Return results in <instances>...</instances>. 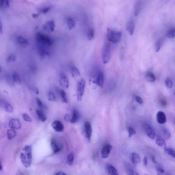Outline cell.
I'll list each match as a JSON object with an SVG mask.
<instances>
[{
  "instance_id": "obj_1",
  "label": "cell",
  "mask_w": 175,
  "mask_h": 175,
  "mask_svg": "<svg viewBox=\"0 0 175 175\" xmlns=\"http://www.w3.org/2000/svg\"><path fill=\"white\" fill-rule=\"evenodd\" d=\"M23 150L24 153L21 154V160L24 166L29 167L31 165L32 161L31 147L29 145L25 146Z\"/></svg>"
},
{
  "instance_id": "obj_2",
  "label": "cell",
  "mask_w": 175,
  "mask_h": 175,
  "mask_svg": "<svg viewBox=\"0 0 175 175\" xmlns=\"http://www.w3.org/2000/svg\"><path fill=\"white\" fill-rule=\"evenodd\" d=\"M122 34L120 32L108 28L107 30V39L108 41L113 44L119 42L121 39Z\"/></svg>"
},
{
  "instance_id": "obj_3",
  "label": "cell",
  "mask_w": 175,
  "mask_h": 175,
  "mask_svg": "<svg viewBox=\"0 0 175 175\" xmlns=\"http://www.w3.org/2000/svg\"><path fill=\"white\" fill-rule=\"evenodd\" d=\"M111 56V48L110 45L106 43L103 47L101 52L102 62L104 64H107L110 61Z\"/></svg>"
},
{
  "instance_id": "obj_4",
  "label": "cell",
  "mask_w": 175,
  "mask_h": 175,
  "mask_svg": "<svg viewBox=\"0 0 175 175\" xmlns=\"http://www.w3.org/2000/svg\"><path fill=\"white\" fill-rule=\"evenodd\" d=\"M36 40L39 44L50 46L52 44V41L50 37L46 35L38 32L36 34Z\"/></svg>"
},
{
  "instance_id": "obj_5",
  "label": "cell",
  "mask_w": 175,
  "mask_h": 175,
  "mask_svg": "<svg viewBox=\"0 0 175 175\" xmlns=\"http://www.w3.org/2000/svg\"><path fill=\"white\" fill-rule=\"evenodd\" d=\"M85 85V81L84 79H81L78 83L77 89V99L78 101H81L84 93Z\"/></svg>"
},
{
  "instance_id": "obj_6",
  "label": "cell",
  "mask_w": 175,
  "mask_h": 175,
  "mask_svg": "<svg viewBox=\"0 0 175 175\" xmlns=\"http://www.w3.org/2000/svg\"><path fill=\"white\" fill-rule=\"evenodd\" d=\"M55 26V23L54 21H49L43 25L42 29L43 31L45 32L51 33L54 31Z\"/></svg>"
},
{
  "instance_id": "obj_7",
  "label": "cell",
  "mask_w": 175,
  "mask_h": 175,
  "mask_svg": "<svg viewBox=\"0 0 175 175\" xmlns=\"http://www.w3.org/2000/svg\"><path fill=\"white\" fill-rule=\"evenodd\" d=\"M84 131L86 139L88 141H90L92 135V128L91 124L89 121H86L84 123Z\"/></svg>"
},
{
  "instance_id": "obj_8",
  "label": "cell",
  "mask_w": 175,
  "mask_h": 175,
  "mask_svg": "<svg viewBox=\"0 0 175 175\" xmlns=\"http://www.w3.org/2000/svg\"><path fill=\"white\" fill-rule=\"evenodd\" d=\"M9 126L13 129H19L21 128V124L18 118H14L10 119Z\"/></svg>"
},
{
  "instance_id": "obj_9",
  "label": "cell",
  "mask_w": 175,
  "mask_h": 175,
  "mask_svg": "<svg viewBox=\"0 0 175 175\" xmlns=\"http://www.w3.org/2000/svg\"><path fill=\"white\" fill-rule=\"evenodd\" d=\"M112 148V146L109 144L104 146L101 150L102 157L103 158H108L111 153Z\"/></svg>"
},
{
  "instance_id": "obj_10",
  "label": "cell",
  "mask_w": 175,
  "mask_h": 175,
  "mask_svg": "<svg viewBox=\"0 0 175 175\" xmlns=\"http://www.w3.org/2000/svg\"><path fill=\"white\" fill-rule=\"evenodd\" d=\"M52 126L54 130L57 132H61L64 129V125L61 121L55 120L53 122Z\"/></svg>"
},
{
  "instance_id": "obj_11",
  "label": "cell",
  "mask_w": 175,
  "mask_h": 175,
  "mask_svg": "<svg viewBox=\"0 0 175 175\" xmlns=\"http://www.w3.org/2000/svg\"><path fill=\"white\" fill-rule=\"evenodd\" d=\"M145 131L148 137L151 139H154L156 136V134L153 128L148 124H145Z\"/></svg>"
},
{
  "instance_id": "obj_12",
  "label": "cell",
  "mask_w": 175,
  "mask_h": 175,
  "mask_svg": "<svg viewBox=\"0 0 175 175\" xmlns=\"http://www.w3.org/2000/svg\"><path fill=\"white\" fill-rule=\"evenodd\" d=\"M157 121L160 124H164L166 123V118L165 113L162 111L158 112L156 115Z\"/></svg>"
},
{
  "instance_id": "obj_13",
  "label": "cell",
  "mask_w": 175,
  "mask_h": 175,
  "mask_svg": "<svg viewBox=\"0 0 175 175\" xmlns=\"http://www.w3.org/2000/svg\"><path fill=\"white\" fill-rule=\"evenodd\" d=\"M126 29L130 35L132 36L134 33L135 29V24L133 21L130 20L128 22L127 24Z\"/></svg>"
},
{
  "instance_id": "obj_14",
  "label": "cell",
  "mask_w": 175,
  "mask_h": 175,
  "mask_svg": "<svg viewBox=\"0 0 175 175\" xmlns=\"http://www.w3.org/2000/svg\"><path fill=\"white\" fill-rule=\"evenodd\" d=\"M60 84L62 87L65 88H68L69 86V82L67 77L65 75L61 76L60 80Z\"/></svg>"
},
{
  "instance_id": "obj_15",
  "label": "cell",
  "mask_w": 175,
  "mask_h": 175,
  "mask_svg": "<svg viewBox=\"0 0 175 175\" xmlns=\"http://www.w3.org/2000/svg\"><path fill=\"white\" fill-rule=\"evenodd\" d=\"M103 82H104V74L102 71L100 70L98 72L96 79V82L99 86L101 88L103 87Z\"/></svg>"
},
{
  "instance_id": "obj_16",
  "label": "cell",
  "mask_w": 175,
  "mask_h": 175,
  "mask_svg": "<svg viewBox=\"0 0 175 175\" xmlns=\"http://www.w3.org/2000/svg\"><path fill=\"white\" fill-rule=\"evenodd\" d=\"M80 118L79 112L76 109H74L72 111V117L70 120V123H75L78 121Z\"/></svg>"
},
{
  "instance_id": "obj_17",
  "label": "cell",
  "mask_w": 175,
  "mask_h": 175,
  "mask_svg": "<svg viewBox=\"0 0 175 175\" xmlns=\"http://www.w3.org/2000/svg\"><path fill=\"white\" fill-rule=\"evenodd\" d=\"M131 158L132 162L134 165L139 164L141 161V159L139 155L137 153H132L131 155Z\"/></svg>"
},
{
  "instance_id": "obj_18",
  "label": "cell",
  "mask_w": 175,
  "mask_h": 175,
  "mask_svg": "<svg viewBox=\"0 0 175 175\" xmlns=\"http://www.w3.org/2000/svg\"><path fill=\"white\" fill-rule=\"evenodd\" d=\"M38 51H39V55L41 58H44L45 57L49 56V53L45 48L42 47L41 45V46L39 47Z\"/></svg>"
},
{
  "instance_id": "obj_19",
  "label": "cell",
  "mask_w": 175,
  "mask_h": 175,
  "mask_svg": "<svg viewBox=\"0 0 175 175\" xmlns=\"http://www.w3.org/2000/svg\"><path fill=\"white\" fill-rule=\"evenodd\" d=\"M145 79L147 81L152 82L156 80V77L151 71H148L146 74Z\"/></svg>"
},
{
  "instance_id": "obj_20",
  "label": "cell",
  "mask_w": 175,
  "mask_h": 175,
  "mask_svg": "<svg viewBox=\"0 0 175 175\" xmlns=\"http://www.w3.org/2000/svg\"><path fill=\"white\" fill-rule=\"evenodd\" d=\"M51 145L52 149L54 153H58L60 151V149L56 141L54 139L52 138L51 140Z\"/></svg>"
},
{
  "instance_id": "obj_21",
  "label": "cell",
  "mask_w": 175,
  "mask_h": 175,
  "mask_svg": "<svg viewBox=\"0 0 175 175\" xmlns=\"http://www.w3.org/2000/svg\"><path fill=\"white\" fill-rule=\"evenodd\" d=\"M142 3L141 1H139L136 3L134 7V15L137 16L139 15L141 9Z\"/></svg>"
},
{
  "instance_id": "obj_22",
  "label": "cell",
  "mask_w": 175,
  "mask_h": 175,
  "mask_svg": "<svg viewBox=\"0 0 175 175\" xmlns=\"http://www.w3.org/2000/svg\"><path fill=\"white\" fill-rule=\"evenodd\" d=\"M107 169L109 174L111 175H119L117 170L113 165L108 164L107 165Z\"/></svg>"
},
{
  "instance_id": "obj_23",
  "label": "cell",
  "mask_w": 175,
  "mask_h": 175,
  "mask_svg": "<svg viewBox=\"0 0 175 175\" xmlns=\"http://www.w3.org/2000/svg\"><path fill=\"white\" fill-rule=\"evenodd\" d=\"M36 113L38 116V119L40 121L44 122L46 120V116L45 115V114L42 111L39 110H36Z\"/></svg>"
},
{
  "instance_id": "obj_24",
  "label": "cell",
  "mask_w": 175,
  "mask_h": 175,
  "mask_svg": "<svg viewBox=\"0 0 175 175\" xmlns=\"http://www.w3.org/2000/svg\"><path fill=\"white\" fill-rule=\"evenodd\" d=\"M156 143L158 146L160 147L166 146V143H165V140L161 136H158L156 138Z\"/></svg>"
},
{
  "instance_id": "obj_25",
  "label": "cell",
  "mask_w": 175,
  "mask_h": 175,
  "mask_svg": "<svg viewBox=\"0 0 175 175\" xmlns=\"http://www.w3.org/2000/svg\"><path fill=\"white\" fill-rule=\"evenodd\" d=\"M18 42L22 46H26L29 44V42L27 39L23 37L19 36L18 38Z\"/></svg>"
},
{
  "instance_id": "obj_26",
  "label": "cell",
  "mask_w": 175,
  "mask_h": 175,
  "mask_svg": "<svg viewBox=\"0 0 175 175\" xmlns=\"http://www.w3.org/2000/svg\"><path fill=\"white\" fill-rule=\"evenodd\" d=\"M13 81L17 84H20L21 83V79L20 75L17 73L15 72L13 75Z\"/></svg>"
},
{
  "instance_id": "obj_27",
  "label": "cell",
  "mask_w": 175,
  "mask_h": 175,
  "mask_svg": "<svg viewBox=\"0 0 175 175\" xmlns=\"http://www.w3.org/2000/svg\"><path fill=\"white\" fill-rule=\"evenodd\" d=\"M7 135L8 139L10 140L15 138L16 136L17 132L13 129H9L7 131Z\"/></svg>"
},
{
  "instance_id": "obj_28",
  "label": "cell",
  "mask_w": 175,
  "mask_h": 175,
  "mask_svg": "<svg viewBox=\"0 0 175 175\" xmlns=\"http://www.w3.org/2000/svg\"><path fill=\"white\" fill-rule=\"evenodd\" d=\"M75 25V22L72 18H69L67 20V27L69 30L74 28Z\"/></svg>"
},
{
  "instance_id": "obj_29",
  "label": "cell",
  "mask_w": 175,
  "mask_h": 175,
  "mask_svg": "<svg viewBox=\"0 0 175 175\" xmlns=\"http://www.w3.org/2000/svg\"><path fill=\"white\" fill-rule=\"evenodd\" d=\"M74 158V155L73 153H70L68 156L67 162L68 165H71L73 164Z\"/></svg>"
},
{
  "instance_id": "obj_30",
  "label": "cell",
  "mask_w": 175,
  "mask_h": 175,
  "mask_svg": "<svg viewBox=\"0 0 175 175\" xmlns=\"http://www.w3.org/2000/svg\"><path fill=\"white\" fill-rule=\"evenodd\" d=\"M162 44L163 40L161 38L158 39L155 45V49L156 52H158L160 50Z\"/></svg>"
},
{
  "instance_id": "obj_31",
  "label": "cell",
  "mask_w": 175,
  "mask_h": 175,
  "mask_svg": "<svg viewBox=\"0 0 175 175\" xmlns=\"http://www.w3.org/2000/svg\"><path fill=\"white\" fill-rule=\"evenodd\" d=\"M164 151L169 155L175 159V151L171 148L164 147Z\"/></svg>"
},
{
  "instance_id": "obj_32",
  "label": "cell",
  "mask_w": 175,
  "mask_h": 175,
  "mask_svg": "<svg viewBox=\"0 0 175 175\" xmlns=\"http://www.w3.org/2000/svg\"><path fill=\"white\" fill-rule=\"evenodd\" d=\"M71 74L73 77H76L80 75V73L77 68L74 67L71 70Z\"/></svg>"
},
{
  "instance_id": "obj_33",
  "label": "cell",
  "mask_w": 175,
  "mask_h": 175,
  "mask_svg": "<svg viewBox=\"0 0 175 175\" xmlns=\"http://www.w3.org/2000/svg\"><path fill=\"white\" fill-rule=\"evenodd\" d=\"M10 2L9 0L1 1L0 2V7L1 8H6L9 7L10 5Z\"/></svg>"
},
{
  "instance_id": "obj_34",
  "label": "cell",
  "mask_w": 175,
  "mask_h": 175,
  "mask_svg": "<svg viewBox=\"0 0 175 175\" xmlns=\"http://www.w3.org/2000/svg\"><path fill=\"white\" fill-rule=\"evenodd\" d=\"M48 98L50 101H55L56 100V97L55 94L52 91H49L48 93Z\"/></svg>"
},
{
  "instance_id": "obj_35",
  "label": "cell",
  "mask_w": 175,
  "mask_h": 175,
  "mask_svg": "<svg viewBox=\"0 0 175 175\" xmlns=\"http://www.w3.org/2000/svg\"><path fill=\"white\" fill-rule=\"evenodd\" d=\"M16 56L15 54H11L8 56L7 62L8 63H14L16 61Z\"/></svg>"
},
{
  "instance_id": "obj_36",
  "label": "cell",
  "mask_w": 175,
  "mask_h": 175,
  "mask_svg": "<svg viewBox=\"0 0 175 175\" xmlns=\"http://www.w3.org/2000/svg\"><path fill=\"white\" fill-rule=\"evenodd\" d=\"M162 134L164 139L166 140H169L171 137V134L170 132L166 129H164L163 130Z\"/></svg>"
},
{
  "instance_id": "obj_37",
  "label": "cell",
  "mask_w": 175,
  "mask_h": 175,
  "mask_svg": "<svg viewBox=\"0 0 175 175\" xmlns=\"http://www.w3.org/2000/svg\"><path fill=\"white\" fill-rule=\"evenodd\" d=\"M95 36V31L94 29H91L89 30L88 33L87 37L88 40H91L94 38Z\"/></svg>"
},
{
  "instance_id": "obj_38",
  "label": "cell",
  "mask_w": 175,
  "mask_h": 175,
  "mask_svg": "<svg viewBox=\"0 0 175 175\" xmlns=\"http://www.w3.org/2000/svg\"><path fill=\"white\" fill-rule=\"evenodd\" d=\"M167 36L169 38H172L175 37V28L170 29L167 33Z\"/></svg>"
},
{
  "instance_id": "obj_39",
  "label": "cell",
  "mask_w": 175,
  "mask_h": 175,
  "mask_svg": "<svg viewBox=\"0 0 175 175\" xmlns=\"http://www.w3.org/2000/svg\"><path fill=\"white\" fill-rule=\"evenodd\" d=\"M61 97L62 100L63 102L65 103H67L68 102L67 97L65 91L64 90H62L61 91Z\"/></svg>"
},
{
  "instance_id": "obj_40",
  "label": "cell",
  "mask_w": 175,
  "mask_h": 175,
  "mask_svg": "<svg viewBox=\"0 0 175 175\" xmlns=\"http://www.w3.org/2000/svg\"><path fill=\"white\" fill-rule=\"evenodd\" d=\"M5 109L8 113H12L13 112V107L8 103H6L5 105Z\"/></svg>"
},
{
  "instance_id": "obj_41",
  "label": "cell",
  "mask_w": 175,
  "mask_h": 175,
  "mask_svg": "<svg viewBox=\"0 0 175 175\" xmlns=\"http://www.w3.org/2000/svg\"><path fill=\"white\" fill-rule=\"evenodd\" d=\"M165 84L166 87L169 88V89L171 88L172 87L173 85V82L172 81L171 79L169 78L166 79V80H165Z\"/></svg>"
},
{
  "instance_id": "obj_42",
  "label": "cell",
  "mask_w": 175,
  "mask_h": 175,
  "mask_svg": "<svg viewBox=\"0 0 175 175\" xmlns=\"http://www.w3.org/2000/svg\"><path fill=\"white\" fill-rule=\"evenodd\" d=\"M128 130L129 132V136L131 138L133 135L136 134V131L133 128L131 127H129L128 128Z\"/></svg>"
},
{
  "instance_id": "obj_43",
  "label": "cell",
  "mask_w": 175,
  "mask_h": 175,
  "mask_svg": "<svg viewBox=\"0 0 175 175\" xmlns=\"http://www.w3.org/2000/svg\"><path fill=\"white\" fill-rule=\"evenodd\" d=\"M22 115L23 119L25 121L29 122H32V119L27 114L23 113L22 114Z\"/></svg>"
},
{
  "instance_id": "obj_44",
  "label": "cell",
  "mask_w": 175,
  "mask_h": 175,
  "mask_svg": "<svg viewBox=\"0 0 175 175\" xmlns=\"http://www.w3.org/2000/svg\"><path fill=\"white\" fill-rule=\"evenodd\" d=\"M156 169L158 175H162L164 172V169L160 166L157 167Z\"/></svg>"
},
{
  "instance_id": "obj_45",
  "label": "cell",
  "mask_w": 175,
  "mask_h": 175,
  "mask_svg": "<svg viewBox=\"0 0 175 175\" xmlns=\"http://www.w3.org/2000/svg\"><path fill=\"white\" fill-rule=\"evenodd\" d=\"M36 101L38 106L40 108H44V106L43 102L39 98H36Z\"/></svg>"
},
{
  "instance_id": "obj_46",
  "label": "cell",
  "mask_w": 175,
  "mask_h": 175,
  "mask_svg": "<svg viewBox=\"0 0 175 175\" xmlns=\"http://www.w3.org/2000/svg\"><path fill=\"white\" fill-rule=\"evenodd\" d=\"M128 175H139L138 172L131 169H129L128 170Z\"/></svg>"
},
{
  "instance_id": "obj_47",
  "label": "cell",
  "mask_w": 175,
  "mask_h": 175,
  "mask_svg": "<svg viewBox=\"0 0 175 175\" xmlns=\"http://www.w3.org/2000/svg\"><path fill=\"white\" fill-rule=\"evenodd\" d=\"M51 9L50 7L48 6L44 8L41 10V13L43 14H46Z\"/></svg>"
},
{
  "instance_id": "obj_48",
  "label": "cell",
  "mask_w": 175,
  "mask_h": 175,
  "mask_svg": "<svg viewBox=\"0 0 175 175\" xmlns=\"http://www.w3.org/2000/svg\"><path fill=\"white\" fill-rule=\"evenodd\" d=\"M135 100H136V101L139 104H141V105H142V104H143V102L142 99L140 97L138 96H136L135 97Z\"/></svg>"
},
{
  "instance_id": "obj_49",
  "label": "cell",
  "mask_w": 175,
  "mask_h": 175,
  "mask_svg": "<svg viewBox=\"0 0 175 175\" xmlns=\"http://www.w3.org/2000/svg\"><path fill=\"white\" fill-rule=\"evenodd\" d=\"M64 119L66 121H70V119H71L70 118V116L68 114H66L65 115L64 117Z\"/></svg>"
},
{
  "instance_id": "obj_50",
  "label": "cell",
  "mask_w": 175,
  "mask_h": 175,
  "mask_svg": "<svg viewBox=\"0 0 175 175\" xmlns=\"http://www.w3.org/2000/svg\"><path fill=\"white\" fill-rule=\"evenodd\" d=\"M160 103L161 105L162 106H163V107L166 106L167 104L165 100H161Z\"/></svg>"
},
{
  "instance_id": "obj_51",
  "label": "cell",
  "mask_w": 175,
  "mask_h": 175,
  "mask_svg": "<svg viewBox=\"0 0 175 175\" xmlns=\"http://www.w3.org/2000/svg\"><path fill=\"white\" fill-rule=\"evenodd\" d=\"M40 14V13H33V14H32V16L34 18H37L38 17H39Z\"/></svg>"
},
{
  "instance_id": "obj_52",
  "label": "cell",
  "mask_w": 175,
  "mask_h": 175,
  "mask_svg": "<svg viewBox=\"0 0 175 175\" xmlns=\"http://www.w3.org/2000/svg\"><path fill=\"white\" fill-rule=\"evenodd\" d=\"M144 164L145 166H147L148 164V160L146 157H144L143 159Z\"/></svg>"
},
{
  "instance_id": "obj_53",
  "label": "cell",
  "mask_w": 175,
  "mask_h": 175,
  "mask_svg": "<svg viewBox=\"0 0 175 175\" xmlns=\"http://www.w3.org/2000/svg\"><path fill=\"white\" fill-rule=\"evenodd\" d=\"M151 161L152 162L154 163H156V160H155V157L154 156V155H152L151 156Z\"/></svg>"
},
{
  "instance_id": "obj_54",
  "label": "cell",
  "mask_w": 175,
  "mask_h": 175,
  "mask_svg": "<svg viewBox=\"0 0 175 175\" xmlns=\"http://www.w3.org/2000/svg\"><path fill=\"white\" fill-rule=\"evenodd\" d=\"M34 91L36 94H37V95H39V89H38L37 88H35L34 89Z\"/></svg>"
},
{
  "instance_id": "obj_55",
  "label": "cell",
  "mask_w": 175,
  "mask_h": 175,
  "mask_svg": "<svg viewBox=\"0 0 175 175\" xmlns=\"http://www.w3.org/2000/svg\"><path fill=\"white\" fill-rule=\"evenodd\" d=\"M55 175H67L65 173L62 172H58L56 173L55 174Z\"/></svg>"
},
{
  "instance_id": "obj_56",
  "label": "cell",
  "mask_w": 175,
  "mask_h": 175,
  "mask_svg": "<svg viewBox=\"0 0 175 175\" xmlns=\"http://www.w3.org/2000/svg\"><path fill=\"white\" fill-rule=\"evenodd\" d=\"M0 28H1V34H2V23H1V26H0Z\"/></svg>"
},
{
  "instance_id": "obj_57",
  "label": "cell",
  "mask_w": 175,
  "mask_h": 175,
  "mask_svg": "<svg viewBox=\"0 0 175 175\" xmlns=\"http://www.w3.org/2000/svg\"><path fill=\"white\" fill-rule=\"evenodd\" d=\"M0 168H1V170H2V166L1 163V167H0Z\"/></svg>"
},
{
  "instance_id": "obj_58",
  "label": "cell",
  "mask_w": 175,
  "mask_h": 175,
  "mask_svg": "<svg viewBox=\"0 0 175 175\" xmlns=\"http://www.w3.org/2000/svg\"><path fill=\"white\" fill-rule=\"evenodd\" d=\"M174 95H175V92H174Z\"/></svg>"
},
{
  "instance_id": "obj_59",
  "label": "cell",
  "mask_w": 175,
  "mask_h": 175,
  "mask_svg": "<svg viewBox=\"0 0 175 175\" xmlns=\"http://www.w3.org/2000/svg\"></svg>"
},
{
  "instance_id": "obj_60",
  "label": "cell",
  "mask_w": 175,
  "mask_h": 175,
  "mask_svg": "<svg viewBox=\"0 0 175 175\" xmlns=\"http://www.w3.org/2000/svg\"></svg>"
}]
</instances>
